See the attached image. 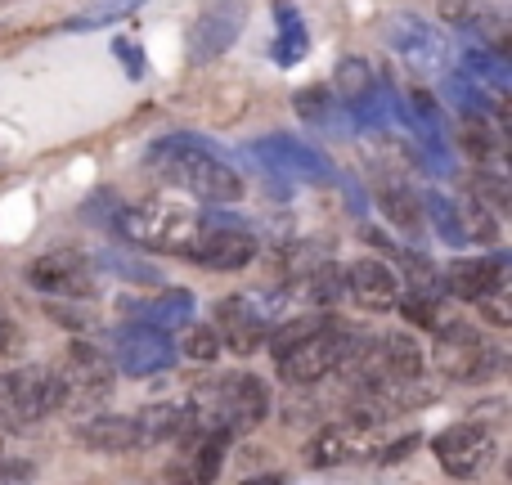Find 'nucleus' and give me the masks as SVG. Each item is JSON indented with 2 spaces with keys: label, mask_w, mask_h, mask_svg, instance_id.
Instances as JSON below:
<instances>
[{
  "label": "nucleus",
  "mask_w": 512,
  "mask_h": 485,
  "mask_svg": "<svg viewBox=\"0 0 512 485\" xmlns=\"http://www.w3.org/2000/svg\"><path fill=\"white\" fill-rule=\"evenodd\" d=\"M432 364L454 382H490L499 369H504V351L490 346L472 324H459V319H454V324L436 328Z\"/></svg>",
  "instance_id": "423d86ee"
},
{
  "label": "nucleus",
  "mask_w": 512,
  "mask_h": 485,
  "mask_svg": "<svg viewBox=\"0 0 512 485\" xmlns=\"http://www.w3.org/2000/svg\"><path fill=\"white\" fill-rule=\"evenodd\" d=\"M189 414H194L189 405H153V409H144V414L135 418V432H140V445L176 441V436L185 432Z\"/></svg>",
  "instance_id": "393cba45"
},
{
  "label": "nucleus",
  "mask_w": 512,
  "mask_h": 485,
  "mask_svg": "<svg viewBox=\"0 0 512 485\" xmlns=\"http://www.w3.org/2000/svg\"><path fill=\"white\" fill-rule=\"evenodd\" d=\"M135 310H140L144 324H153V328H162V333H171V328H185L189 319H194V292H185V288H162L158 297H149L144 306H135Z\"/></svg>",
  "instance_id": "4be33fe9"
},
{
  "label": "nucleus",
  "mask_w": 512,
  "mask_h": 485,
  "mask_svg": "<svg viewBox=\"0 0 512 485\" xmlns=\"http://www.w3.org/2000/svg\"><path fill=\"white\" fill-rule=\"evenodd\" d=\"M274 23H279V36H274V63H283V68H297V63L310 54L306 18H301L297 5L279 0V5H274Z\"/></svg>",
  "instance_id": "aec40b11"
},
{
  "label": "nucleus",
  "mask_w": 512,
  "mask_h": 485,
  "mask_svg": "<svg viewBox=\"0 0 512 485\" xmlns=\"http://www.w3.org/2000/svg\"><path fill=\"white\" fill-rule=\"evenodd\" d=\"M23 351V333H18V324L0 310V355H18Z\"/></svg>",
  "instance_id": "c9c22d12"
},
{
  "label": "nucleus",
  "mask_w": 512,
  "mask_h": 485,
  "mask_svg": "<svg viewBox=\"0 0 512 485\" xmlns=\"http://www.w3.org/2000/svg\"><path fill=\"white\" fill-rule=\"evenodd\" d=\"M423 207H427V216H432V225H436V234H441L450 247H468V234H463V216H459V207L450 203V198H441L436 189H427L423 194Z\"/></svg>",
  "instance_id": "c756f323"
},
{
  "label": "nucleus",
  "mask_w": 512,
  "mask_h": 485,
  "mask_svg": "<svg viewBox=\"0 0 512 485\" xmlns=\"http://www.w3.org/2000/svg\"><path fill=\"white\" fill-rule=\"evenodd\" d=\"M441 23H450L454 32H477V36L508 32L504 9H495L490 0H441Z\"/></svg>",
  "instance_id": "6ab92c4d"
},
{
  "label": "nucleus",
  "mask_w": 512,
  "mask_h": 485,
  "mask_svg": "<svg viewBox=\"0 0 512 485\" xmlns=\"http://www.w3.org/2000/svg\"><path fill=\"white\" fill-rule=\"evenodd\" d=\"M459 216H463V221H468V225H463V234H468V243H472V239H481V243H495V239H499V221L486 212V203H481V198H472V203H468V212H459Z\"/></svg>",
  "instance_id": "473e14b6"
},
{
  "label": "nucleus",
  "mask_w": 512,
  "mask_h": 485,
  "mask_svg": "<svg viewBox=\"0 0 512 485\" xmlns=\"http://www.w3.org/2000/svg\"><path fill=\"white\" fill-rule=\"evenodd\" d=\"M99 265H104L108 274H122V279H131V283H162L153 265L131 261V256H122V252H104V256H99Z\"/></svg>",
  "instance_id": "72a5a7b5"
},
{
  "label": "nucleus",
  "mask_w": 512,
  "mask_h": 485,
  "mask_svg": "<svg viewBox=\"0 0 512 485\" xmlns=\"http://www.w3.org/2000/svg\"><path fill=\"white\" fill-rule=\"evenodd\" d=\"M387 45L409 72L418 77H436L450 63V41L436 23H427L423 14H391L387 18Z\"/></svg>",
  "instance_id": "1a4fd4ad"
},
{
  "label": "nucleus",
  "mask_w": 512,
  "mask_h": 485,
  "mask_svg": "<svg viewBox=\"0 0 512 485\" xmlns=\"http://www.w3.org/2000/svg\"><path fill=\"white\" fill-rule=\"evenodd\" d=\"M252 158L261 162V167H270L274 176L306 180V185H333L337 180L333 158L319 153L315 144H306V140H292V135H265V140H256Z\"/></svg>",
  "instance_id": "f8f14e48"
},
{
  "label": "nucleus",
  "mask_w": 512,
  "mask_h": 485,
  "mask_svg": "<svg viewBox=\"0 0 512 485\" xmlns=\"http://www.w3.org/2000/svg\"><path fill=\"white\" fill-rule=\"evenodd\" d=\"M301 292H306V297L315 301V306H333V301L346 292L342 270H337V265H319V270L306 279V288H301Z\"/></svg>",
  "instance_id": "2f4dec72"
},
{
  "label": "nucleus",
  "mask_w": 512,
  "mask_h": 485,
  "mask_svg": "<svg viewBox=\"0 0 512 485\" xmlns=\"http://www.w3.org/2000/svg\"><path fill=\"white\" fill-rule=\"evenodd\" d=\"M463 77H472L477 86H486L490 95H499V99H504L508 86H512L508 59L495 54L490 45H468V50H463Z\"/></svg>",
  "instance_id": "5701e85b"
},
{
  "label": "nucleus",
  "mask_w": 512,
  "mask_h": 485,
  "mask_svg": "<svg viewBox=\"0 0 512 485\" xmlns=\"http://www.w3.org/2000/svg\"><path fill=\"white\" fill-rule=\"evenodd\" d=\"M306 459L315 463V468H342V463L364 459V450L346 427H324V432H315V441L306 445Z\"/></svg>",
  "instance_id": "b1692460"
},
{
  "label": "nucleus",
  "mask_w": 512,
  "mask_h": 485,
  "mask_svg": "<svg viewBox=\"0 0 512 485\" xmlns=\"http://www.w3.org/2000/svg\"><path fill=\"white\" fill-rule=\"evenodd\" d=\"M445 292H454L459 301H481L490 292L508 288V256H459V261L445 265Z\"/></svg>",
  "instance_id": "f3484780"
},
{
  "label": "nucleus",
  "mask_w": 512,
  "mask_h": 485,
  "mask_svg": "<svg viewBox=\"0 0 512 485\" xmlns=\"http://www.w3.org/2000/svg\"><path fill=\"white\" fill-rule=\"evenodd\" d=\"M355 342H360V333H351V328L342 324H319L310 328L301 342H292L283 355H274V364H279V382L283 387H315V382H324L328 373L342 369V360L355 351Z\"/></svg>",
  "instance_id": "20e7f679"
},
{
  "label": "nucleus",
  "mask_w": 512,
  "mask_h": 485,
  "mask_svg": "<svg viewBox=\"0 0 512 485\" xmlns=\"http://www.w3.org/2000/svg\"><path fill=\"white\" fill-rule=\"evenodd\" d=\"M189 333H185V360H194V364H212L216 355H221V333H216V324H185Z\"/></svg>",
  "instance_id": "7c9ffc66"
},
{
  "label": "nucleus",
  "mask_w": 512,
  "mask_h": 485,
  "mask_svg": "<svg viewBox=\"0 0 512 485\" xmlns=\"http://www.w3.org/2000/svg\"><path fill=\"white\" fill-rule=\"evenodd\" d=\"M342 283L364 310H396V297H400V279L387 261L378 256H360L342 270Z\"/></svg>",
  "instance_id": "a211bd4d"
},
{
  "label": "nucleus",
  "mask_w": 512,
  "mask_h": 485,
  "mask_svg": "<svg viewBox=\"0 0 512 485\" xmlns=\"http://www.w3.org/2000/svg\"><path fill=\"white\" fill-rule=\"evenodd\" d=\"M445 90H450V99L459 104V113L468 117H490V113H504V104H499V95H490L486 86H477L472 77H463V72H450L445 77Z\"/></svg>",
  "instance_id": "bb28decb"
},
{
  "label": "nucleus",
  "mask_w": 512,
  "mask_h": 485,
  "mask_svg": "<svg viewBox=\"0 0 512 485\" xmlns=\"http://www.w3.org/2000/svg\"><path fill=\"white\" fill-rule=\"evenodd\" d=\"M113 54L126 63V77H131V81H140V77H144V50H140V45H135V41H126V36H117V41H113Z\"/></svg>",
  "instance_id": "f704fd0d"
},
{
  "label": "nucleus",
  "mask_w": 512,
  "mask_h": 485,
  "mask_svg": "<svg viewBox=\"0 0 512 485\" xmlns=\"http://www.w3.org/2000/svg\"><path fill=\"white\" fill-rule=\"evenodd\" d=\"M378 207L387 212V221L405 234H418V198L409 194L405 185H391V180H378Z\"/></svg>",
  "instance_id": "cd10ccee"
},
{
  "label": "nucleus",
  "mask_w": 512,
  "mask_h": 485,
  "mask_svg": "<svg viewBox=\"0 0 512 485\" xmlns=\"http://www.w3.org/2000/svg\"><path fill=\"white\" fill-rule=\"evenodd\" d=\"M63 382V396H86V400H104L113 391V355H104L90 342H72L63 351V369H54Z\"/></svg>",
  "instance_id": "2eb2a0df"
},
{
  "label": "nucleus",
  "mask_w": 512,
  "mask_h": 485,
  "mask_svg": "<svg viewBox=\"0 0 512 485\" xmlns=\"http://www.w3.org/2000/svg\"><path fill=\"white\" fill-rule=\"evenodd\" d=\"M333 99L364 126H382V81L369 59L346 54L333 72Z\"/></svg>",
  "instance_id": "4468645a"
},
{
  "label": "nucleus",
  "mask_w": 512,
  "mask_h": 485,
  "mask_svg": "<svg viewBox=\"0 0 512 485\" xmlns=\"http://www.w3.org/2000/svg\"><path fill=\"white\" fill-rule=\"evenodd\" d=\"M270 405L274 396L265 387V378H256V373H225L212 391V414L207 418L230 427V436H243V432H256L270 418Z\"/></svg>",
  "instance_id": "0eeeda50"
},
{
  "label": "nucleus",
  "mask_w": 512,
  "mask_h": 485,
  "mask_svg": "<svg viewBox=\"0 0 512 485\" xmlns=\"http://www.w3.org/2000/svg\"><path fill=\"white\" fill-rule=\"evenodd\" d=\"M32 477V468H0V481H23Z\"/></svg>",
  "instance_id": "e433bc0d"
},
{
  "label": "nucleus",
  "mask_w": 512,
  "mask_h": 485,
  "mask_svg": "<svg viewBox=\"0 0 512 485\" xmlns=\"http://www.w3.org/2000/svg\"><path fill=\"white\" fill-rule=\"evenodd\" d=\"M292 108H297V117H306L310 126H337V131H346V117H337L333 90H328V86H306V90H297Z\"/></svg>",
  "instance_id": "c85d7f7f"
},
{
  "label": "nucleus",
  "mask_w": 512,
  "mask_h": 485,
  "mask_svg": "<svg viewBox=\"0 0 512 485\" xmlns=\"http://www.w3.org/2000/svg\"><path fill=\"white\" fill-rule=\"evenodd\" d=\"M432 454H436V463H441L445 477L472 481L495 463L499 436H495V427H486V423H454L432 441Z\"/></svg>",
  "instance_id": "6e6552de"
},
{
  "label": "nucleus",
  "mask_w": 512,
  "mask_h": 485,
  "mask_svg": "<svg viewBox=\"0 0 512 485\" xmlns=\"http://www.w3.org/2000/svg\"><path fill=\"white\" fill-rule=\"evenodd\" d=\"M0 454H5V427H0Z\"/></svg>",
  "instance_id": "4c0bfd02"
},
{
  "label": "nucleus",
  "mask_w": 512,
  "mask_h": 485,
  "mask_svg": "<svg viewBox=\"0 0 512 485\" xmlns=\"http://www.w3.org/2000/svg\"><path fill=\"white\" fill-rule=\"evenodd\" d=\"M176 360H180V351H176V342H171L162 328L144 324V319L117 328V337H113V369L126 373V378H153V373H167Z\"/></svg>",
  "instance_id": "9d476101"
},
{
  "label": "nucleus",
  "mask_w": 512,
  "mask_h": 485,
  "mask_svg": "<svg viewBox=\"0 0 512 485\" xmlns=\"http://www.w3.org/2000/svg\"><path fill=\"white\" fill-rule=\"evenodd\" d=\"M63 400L68 396H63V382H59V373L54 369L23 364V369L0 373V427L27 432L32 423L50 418Z\"/></svg>",
  "instance_id": "39448f33"
},
{
  "label": "nucleus",
  "mask_w": 512,
  "mask_h": 485,
  "mask_svg": "<svg viewBox=\"0 0 512 485\" xmlns=\"http://www.w3.org/2000/svg\"><path fill=\"white\" fill-rule=\"evenodd\" d=\"M27 283L45 297H95V265L77 252V247H54V252L36 256L27 265Z\"/></svg>",
  "instance_id": "ddd939ff"
},
{
  "label": "nucleus",
  "mask_w": 512,
  "mask_h": 485,
  "mask_svg": "<svg viewBox=\"0 0 512 485\" xmlns=\"http://www.w3.org/2000/svg\"><path fill=\"white\" fill-rule=\"evenodd\" d=\"M81 445L99 454H126L140 450V432H135V418H90V423L77 427Z\"/></svg>",
  "instance_id": "412c9836"
},
{
  "label": "nucleus",
  "mask_w": 512,
  "mask_h": 485,
  "mask_svg": "<svg viewBox=\"0 0 512 485\" xmlns=\"http://www.w3.org/2000/svg\"><path fill=\"white\" fill-rule=\"evenodd\" d=\"M140 5L144 0H90L86 9H77V14L63 23V32H95V27L122 23V18H131Z\"/></svg>",
  "instance_id": "a878e982"
},
{
  "label": "nucleus",
  "mask_w": 512,
  "mask_h": 485,
  "mask_svg": "<svg viewBox=\"0 0 512 485\" xmlns=\"http://www.w3.org/2000/svg\"><path fill=\"white\" fill-rule=\"evenodd\" d=\"M243 27H248V0H216V5H207L203 14L189 23V41H185L189 63H194V68L216 63L225 50H234Z\"/></svg>",
  "instance_id": "9b49d317"
},
{
  "label": "nucleus",
  "mask_w": 512,
  "mask_h": 485,
  "mask_svg": "<svg viewBox=\"0 0 512 485\" xmlns=\"http://www.w3.org/2000/svg\"><path fill=\"white\" fill-rule=\"evenodd\" d=\"M149 167H158L171 185H180L185 194L203 198V203H239L243 198V176L216 153V144H207L203 135H162L144 153Z\"/></svg>",
  "instance_id": "f257e3e1"
},
{
  "label": "nucleus",
  "mask_w": 512,
  "mask_h": 485,
  "mask_svg": "<svg viewBox=\"0 0 512 485\" xmlns=\"http://www.w3.org/2000/svg\"><path fill=\"white\" fill-rule=\"evenodd\" d=\"M113 234L131 247H149V252H180L189 256V247L198 243L203 234V212H194L189 203L180 198H149V203H135V207H117L113 212Z\"/></svg>",
  "instance_id": "f03ea898"
},
{
  "label": "nucleus",
  "mask_w": 512,
  "mask_h": 485,
  "mask_svg": "<svg viewBox=\"0 0 512 485\" xmlns=\"http://www.w3.org/2000/svg\"><path fill=\"white\" fill-rule=\"evenodd\" d=\"M221 346L234 355H256L265 346V333L288 315V297L283 292H234L212 306Z\"/></svg>",
  "instance_id": "7ed1b4c3"
},
{
  "label": "nucleus",
  "mask_w": 512,
  "mask_h": 485,
  "mask_svg": "<svg viewBox=\"0 0 512 485\" xmlns=\"http://www.w3.org/2000/svg\"><path fill=\"white\" fill-rule=\"evenodd\" d=\"M189 256H194L198 265H207V270H243L256 256V239L239 221H225V225L203 221V234L189 247Z\"/></svg>",
  "instance_id": "dca6fc26"
}]
</instances>
